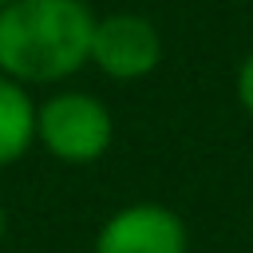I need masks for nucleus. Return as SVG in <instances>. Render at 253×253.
Listing matches in <instances>:
<instances>
[{
  "label": "nucleus",
  "mask_w": 253,
  "mask_h": 253,
  "mask_svg": "<svg viewBox=\"0 0 253 253\" xmlns=\"http://www.w3.org/2000/svg\"><path fill=\"white\" fill-rule=\"evenodd\" d=\"M95 12L83 0H12L0 8V71L16 83H55L91 63Z\"/></svg>",
  "instance_id": "obj_1"
},
{
  "label": "nucleus",
  "mask_w": 253,
  "mask_h": 253,
  "mask_svg": "<svg viewBox=\"0 0 253 253\" xmlns=\"http://www.w3.org/2000/svg\"><path fill=\"white\" fill-rule=\"evenodd\" d=\"M111 138H115L111 111L87 91H63L36 107V142L67 166L99 162Z\"/></svg>",
  "instance_id": "obj_2"
},
{
  "label": "nucleus",
  "mask_w": 253,
  "mask_h": 253,
  "mask_svg": "<svg viewBox=\"0 0 253 253\" xmlns=\"http://www.w3.org/2000/svg\"><path fill=\"white\" fill-rule=\"evenodd\" d=\"M162 59V36L158 28L138 16V12H107L95 20L91 32V63L119 79V83H134L146 79Z\"/></svg>",
  "instance_id": "obj_3"
},
{
  "label": "nucleus",
  "mask_w": 253,
  "mask_h": 253,
  "mask_svg": "<svg viewBox=\"0 0 253 253\" xmlns=\"http://www.w3.org/2000/svg\"><path fill=\"white\" fill-rule=\"evenodd\" d=\"M186 221L158 202L123 206L95 233V253H186Z\"/></svg>",
  "instance_id": "obj_4"
},
{
  "label": "nucleus",
  "mask_w": 253,
  "mask_h": 253,
  "mask_svg": "<svg viewBox=\"0 0 253 253\" xmlns=\"http://www.w3.org/2000/svg\"><path fill=\"white\" fill-rule=\"evenodd\" d=\"M36 142V107L24 83L0 71V166H12Z\"/></svg>",
  "instance_id": "obj_5"
},
{
  "label": "nucleus",
  "mask_w": 253,
  "mask_h": 253,
  "mask_svg": "<svg viewBox=\"0 0 253 253\" xmlns=\"http://www.w3.org/2000/svg\"><path fill=\"white\" fill-rule=\"evenodd\" d=\"M237 103L245 107V115L253 119V51L241 59V67H237Z\"/></svg>",
  "instance_id": "obj_6"
},
{
  "label": "nucleus",
  "mask_w": 253,
  "mask_h": 253,
  "mask_svg": "<svg viewBox=\"0 0 253 253\" xmlns=\"http://www.w3.org/2000/svg\"><path fill=\"white\" fill-rule=\"evenodd\" d=\"M0 237H4V206H0Z\"/></svg>",
  "instance_id": "obj_7"
},
{
  "label": "nucleus",
  "mask_w": 253,
  "mask_h": 253,
  "mask_svg": "<svg viewBox=\"0 0 253 253\" xmlns=\"http://www.w3.org/2000/svg\"><path fill=\"white\" fill-rule=\"evenodd\" d=\"M8 4H12V0H0V8H8Z\"/></svg>",
  "instance_id": "obj_8"
}]
</instances>
